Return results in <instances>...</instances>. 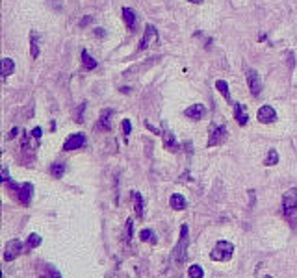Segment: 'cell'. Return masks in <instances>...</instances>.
Masks as SVG:
<instances>
[{
  "label": "cell",
  "instance_id": "4",
  "mask_svg": "<svg viewBox=\"0 0 297 278\" xmlns=\"http://www.w3.org/2000/svg\"><path fill=\"white\" fill-rule=\"evenodd\" d=\"M282 213L286 219H294L297 213V187H292L282 195Z\"/></svg>",
  "mask_w": 297,
  "mask_h": 278
},
{
  "label": "cell",
  "instance_id": "24",
  "mask_svg": "<svg viewBox=\"0 0 297 278\" xmlns=\"http://www.w3.org/2000/svg\"><path fill=\"white\" fill-rule=\"evenodd\" d=\"M63 173H65V163H63V161H56V163L51 165V175L54 178H61Z\"/></svg>",
  "mask_w": 297,
  "mask_h": 278
},
{
  "label": "cell",
  "instance_id": "23",
  "mask_svg": "<svg viewBox=\"0 0 297 278\" xmlns=\"http://www.w3.org/2000/svg\"><path fill=\"white\" fill-rule=\"evenodd\" d=\"M41 241H43V237L39 236V234L32 232V234L28 236V239H26V249H28V251H32V249H35V247H39Z\"/></svg>",
  "mask_w": 297,
  "mask_h": 278
},
{
  "label": "cell",
  "instance_id": "1",
  "mask_svg": "<svg viewBox=\"0 0 297 278\" xmlns=\"http://www.w3.org/2000/svg\"><path fill=\"white\" fill-rule=\"evenodd\" d=\"M188 247H189V228H188V225H182L180 227V237H178L177 245H175V251H173V256H171L175 267L184 265V261L188 258Z\"/></svg>",
  "mask_w": 297,
  "mask_h": 278
},
{
  "label": "cell",
  "instance_id": "37",
  "mask_svg": "<svg viewBox=\"0 0 297 278\" xmlns=\"http://www.w3.org/2000/svg\"><path fill=\"white\" fill-rule=\"evenodd\" d=\"M188 2H191V4H201L203 0H188Z\"/></svg>",
  "mask_w": 297,
  "mask_h": 278
},
{
  "label": "cell",
  "instance_id": "5",
  "mask_svg": "<svg viewBox=\"0 0 297 278\" xmlns=\"http://www.w3.org/2000/svg\"><path fill=\"white\" fill-rule=\"evenodd\" d=\"M225 139H227V126H225V125H212V126H210V132H208L206 147H208V149L217 147V145H221Z\"/></svg>",
  "mask_w": 297,
  "mask_h": 278
},
{
  "label": "cell",
  "instance_id": "18",
  "mask_svg": "<svg viewBox=\"0 0 297 278\" xmlns=\"http://www.w3.org/2000/svg\"><path fill=\"white\" fill-rule=\"evenodd\" d=\"M82 63H84L85 71H95V69H97V59H95L87 51L82 52Z\"/></svg>",
  "mask_w": 297,
  "mask_h": 278
},
{
  "label": "cell",
  "instance_id": "22",
  "mask_svg": "<svg viewBox=\"0 0 297 278\" xmlns=\"http://www.w3.org/2000/svg\"><path fill=\"white\" fill-rule=\"evenodd\" d=\"M277 163H279V152L275 151V149H270L266 160H264V165H266V167H273V165H277Z\"/></svg>",
  "mask_w": 297,
  "mask_h": 278
},
{
  "label": "cell",
  "instance_id": "16",
  "mask_svg": "<svg viewBox=\"0 0 297 278\" xmlns=\"http://www.w3.org/2000/svg\"><path fill=\"white\" fill-rule=\"evenodd\" d=\"M234 117H236L240 126H245L247 125L249 115H247V110H245V106H243V104H234Z\"/></svg>",
  "mask_w": 297,
  "mask_h": 278
},
{
  "label": "cell",
  "instance_id": "21",
  "mask_svg": "<svg viewBox=\"0 0 297 278\" xmlns=\"http://www.w3.org/2000/svg\"><path fill=\"white\" fill-rule=\"evenodd\" d=\"M13 71H15V63H13V59L11 58L2 59V78H8Z\"/></svg>",
  "mask_w": 297,
  "mask_h": 278
},
{
  "label": "cell",
  "instance_id": "25",
  "mask_svg": "<svg viewBox=\"0 0 297 278\" xmlns=\"http://www.w3.org/2000/svg\"><path fill=\"white\" fill-rule=\"evenodd\" d=\"M111 113H113L111 110H104L101 113V128H104L106 132H110V130H111V123H110Z\"/></svg>",
  "mask_w": 297,
  "mask_h": 278
},
{
  "label": "cell",
  "instance_id": "38",
  "mask_svg": "<svg viewBox=\"0 0 297 278\" xmlns=\"http://www.w3.org/2000/svg\"><path fill=\"white\" fill-rule=\"evenodd\" d=\"M266 278H273V277H270V275H268V277H266Z\"/></svg>",
  "mask_w": 297,
  "mask_h": 278
},
{
  "label": "cell",
  "instance_id": "32",
  "mask_svg": "<svg viewBox=\"0 0 297 278\" xmlns=\"http://www.w3.org/2000/svg\"><path fill=\"white\" fill-rule=\"evenodd\" d=\"M145 126L149 128V130H151V132H154V134L162 135V134H160V130H158V128H156V126H153V125H151V123H149V121H145Z\"/></svg>",
  "mask_w": 297,
  "mask_h": 278
},
{
  "label": "cell",
  "instance_id": "29",
  "mask_svg": "<svg viewBox=\"0 0 297 278\" xmlns=\"http://www.w3.org/2000/svg\"><path fill=\"white\" fill-rule=\"evenodd\" d=\"M130 132H132V125H130V121H128V119H123V134H125V137H128Z\"/></svg>",
  "mask_w": 297,
  "mask_h": 278
},
{
  "label": "cell",
  "instance_id": "2",
  "mask_svg": "<svg viewBox=\"0 0 297 278\" xmlns=\"http://www.w3.org/2000/svg\"><path fill=\"white\" fill-rule=\"evenodd\" d=\"M15 193V197H17V201L23 206H28L30 204V201H32V197H34V185L30 184V182H25V184H15L13 180H9L8 184H6Z\"/></svg>",
  "mask_w": 297,
  "mask_h": 278
},
{
  "label": "cell",
  "instance_id": "30",
  "mask_svg": "<svg viewBox=\"0 0 297 278\" xmlns=\"http://www.w3.org/2000/svg\"><path fill=\"white\" fill-rule=\"evenodd\" d=\"M84 110H85V104H80V108L77 111V123H84Z\"/></svg>",
  "mask_w": 297,
  "mask_h": 278
},
{
  "label": "cell",
  "instance_id": "7",
  "mask_svg": "<svg viewBox=\"0 0 297 278\" xmlns=\"http://www.w3.org/2000/svg\"><path fill=\"white\" fill-rule=\"evenodd\" d=\"M23 249H25L23 241H19V239H11V241H8L6 247H4V260L13 261L19 254L23 253Z\"/></svg>",
  "mask_w": 297,
  "mask_h": 278
},
{
  "label": "cell",
  "instance_id": "12",
  "mask_svg": "<svg viewBox=\"0 0 297 278\" xmlns=\"http://www.w3.org/2000/svg\"><path fill=\"white\" fill-rule=\"evenodd\" d=\"M123 21L130 32H136V25H137V19H136V11L130 8H123Z\"/></svg>",
  "mask_w": 297,
  "mask_h": 278
},
{
  "label": "cell",
  "instance_id": "20",
  "mask_svg": "<svg viewBox=\"0 0 297 278\" xmlns=\"http://www.w3.org/2000/svg\"><path fill=\"white\" fill-rule=\"evenodd\" d=\"M216 87H217V91L223 95V99L229 102V104H232V99H230V91H229V84H227L225 80H217V82H216Z\"/></svg>",
  "mask_w": 297,
  "mask_h": 278
},
{
  "label": "cell",
  "instance_id": "10",
  "mask_svg": "<svg viewBox=\"0 0 297 278\" xmlns=\"http://www.w3.org/2000/svg\"><path fill=\"white\" fill-rule=\"evenodd\" d=\"M256 119L262 123V125H271V123H275L277 121V111L273 110V106H262L260 110H258V113H256Z\"/></svg>",
  "mask_w": 297,
  "mask_h": 278
},
{
  "label": "cell",
  "instance_id": "8",
  "mask_svg": "<svg viewBox=\"0 0 297 278\" xmlns=\"http://www.w3.org/2000/svg\"><path fill=\"white\" fill-rule=\"evenodd\" d=\"M158 41V30L154 25H147L143 32V37H141V45H139V51H147L149 47H153L154 43Z\"/></svg>",
  "mask_w": 297,
  "mask_h": 278
},
{
  "label": "cell",
  "instance_id": "36",
  "mask_svg": "<svg viewBox=\"0 0 297 278\" xmlns=\"http://www.w3.org/2000/svg\"><path fill=\"white\" fill-rule=\"evenodd\" d=\"M95 34L99 35V37H102V35H106V32H104L102 28H97V30H95Z\"/></svg>",
  "mask_w": 297,
  "mask_h": 278
},
{
  "label": "cell",
  "instance_id": "33",
  "mask_svg": "<svg viewBox=\"0 0 297 278\" xmlns=\"http://www.w3.org/2000/svg\"><path fill=\"white\" fill-rule=\"evenodd\" d=\"M32 135H34L35 139H39V137H41V128H39V126H35L34 130H32Z\"/></svg>",
  "mask_w": 297,
  "mask_h": 278
},
{
  "label": "cell",
  "instance_id": "27",
  "mask_svg": "<svg viewBox=\"0 0 297 278\" xmlns=\"http://www.w3.org/2000/svg\"><path fill=\"white\" fill-rule=\"evenodd\" d=\"M188 277L189 278H203L204 277V271L201 265H197V263H193L189 269H188Z\"/></svg>",
  "mask_w": 297,
  "mask_h": 278
},
{
  "label": "cell",
  "instance_id": "26",
  "mask_svg": "<svg viewBox=\"0 0 297 278\" xmlns=\"http://www.w3.org/2000/svg\"><path fill=\"white\" fill-rule=\"evenodd\" d=\"M39 278H61V275H59V271H58V269H54L52 265H47V267H45V269L41 271Z\"/></svg>",
  "mask_w": 297,
  "mask_h": 278
},
{
  "label": "cell",
  "instance_id": "28",
  "mask_svg": "<svg viewBox=\"0 0 297 278\" xmlns=\"http://www.w3.org/2000/svg\"><path fill=\"white\" fill-rule=\"evenodd\" d=\"M134 237V219L130 217V219L127 221V228H125V241H130Z\"/></svg>",
  "mask_w": 297,
  "mask_h": 278
},
{
  "label": "cell",
  "instance_id": "3",
  "mask_svg": "<svg viewBox=\"0 0 297 278\" xmlns=\"http://www.w3.org/2000/svg\"><path fill=\"white\" fill-rule=\"evenodd\" d=\"M232 256H234V245L230 243V241L221 239V241H217V243L214 245L212 253H210V260L212 261H229Z\"/></svg>",
  "mask_w": 297,
  "mask_h": 278
},
{
  "label": "cell",
  "instance_id": "31",
  "mask_svg": "<svg viewBox=\"0 0 297 278\" xmlns=\"http://www.w3.org/2000/svg\"><path fill=\"white\" fill-rule=\"evenodd\" d=\"M4 184H8L9 182V173H8V167L6 165H2V178H0Z\"/></svg>",
  "mask_w": 297,
  "mask_h": 278
},
{
  "label": "cell",
  "instance_id": "19",
  "mask_svg": "<svg viewBox=\"0 0 297 278\" xmlns=\"http://www.w3.org/2000/svg\"><path fill=\"white\" fill-rule=\"evenodd\" d=\"M37 39H39L37 32H32V34H30V56L34 59L39 56V41H37Z\"/></svg>",
  "mask_w": 297,
  "mask_h": 278
},
{
  "label": "cell",
  "instance_id": "6",
  "mask_svg": "<svg viewBox=\"0 0 297 278\" xmlns=\"http://www.w3.org/2000/svg\"><path fill=\"white\" fill-rule=\"evenodd\" d=\"M247 85H249V91H251L253 97H260V93H262V80H260V75L256 73L255 69L247 71Z\"/></svg>",
  "mask_w": 297,
  "mask_h": 278
},
{
  "label": "cell",
  "instance_id": "9",
  "mask_svg": "<svg viewBox=\"0 0 297 278\" xmlns=\"http://www.w3.org/2000/svg\"><path fill=\"white\" fill-rule=\"evenodd\" d=\"M85 143H87V137H85V134H82V132H78V134H73L69 135L67 139H65V143H63V151H77V149H82V147H85Z\"/></svg>",
  "mask_w": 297,
  "mask_h": 278
},
{
  "label": "cell",
  "instance_id": "13",
  "mask_svg": "<svg viewBox=\"0 0 297 278\" xmlns=\"http://www.w3.org/2000/svg\"><path fill=\"white\" fill-rule=\"evenodd\" d=\"M132 202H134V211H136V217L141 219L145 213V202H143V197L139 191H132Z\"/></svg>",
  "mask_w": 297,
  "mask_h": 278
},
{
  "label": "cell",
  "instance_id": "35",
  "mask_svg": "<svg viewBox=\"0 0 297 278\" xmlns=\"http://www.w3.org/2000/svg\"><path fill=\"white\" fill-rule=\"evenodd\" d=\"M91 21H93V17H89V15H87V17H85L84 21H82V23H80V26H85V25H89V23H91Z\"/></svg>",
  "mask_w": 297,
  "mask_h": 278
},
{
  "label": "cell",
  "instance_id": "14",
  "mask_svg": "<svg viewBox=\"0 0 297 278\" xmlns=\"http://www.w3.org/2000/svg\"><path fill=\"white\" fill-rule=\"evenodd\" d=\"M169 206L173 208V210L182 211V210H186V208H188V201L184 199V195L173 193V195H171V199H169Z\"/></svg>",
  "mask_w": 297,
  "mask_h": 278
},
{
  "label": "cell",
  "instance_id": "15",
  "mask_svg": "<svg viewBox=\"0 0 297 278\" xmlns=\"http://www.w3.org/2000/svg\"><path fill=\"white\" fill-rule=\"evenodd\" d=\"M162 137H163V149H167V151L171 152L178 151V141H177V137L173 135V132L165 130V132L162 134Z\"/></svg>",
  "mask_w": 297,
  "mask_h": 278
},
{
  "label": "cell",
  "instance_id": "11",
  "mask_svg": "<svg viewBox=\"0 0 297 278\" xmlns=\"http://www.w3.org/2000/svg\"><path fill=\"white\" fill-rule=\"evenodd\" d=\"M184 115L188 119H191V121H201L206 115V108H204V104H193V106L186 108Z\"/></svg>",
  "mask_w": 297,
  "mask_h": 278
},
{
  "label": "cell",
  "instance_id": "34",
  "mask_svg": "<svg viewBox=\"0 0 297 278\" xmlns=\"http://www.w3.org/2000/svg\"><path fill=\"white\" fill-rule=\"evenodd\" d=\"M17 132H19V128L15 126V128H11V132H9V135H8V139H13L15 135H17Z\"/></svg>",
  "mask_w": 297,
  "mask_h": 278
},
{
  "label": "cell",
  "instance_id": "17",
  "mask_svg": "<svg viewBox=\"0 0 297 278\" xmlns=\"http://www.w3.org/2000/svg\"><path fill=\"white\" fill-rule=\"evenodd\" d=\"M139 239H141L143 243H151V245L158 243V237H156V232H154L153 228H143V230L139 232Z\"/></svg>",
  "mask_w": 297,
  "mask_h": 278
}]
</instances>
